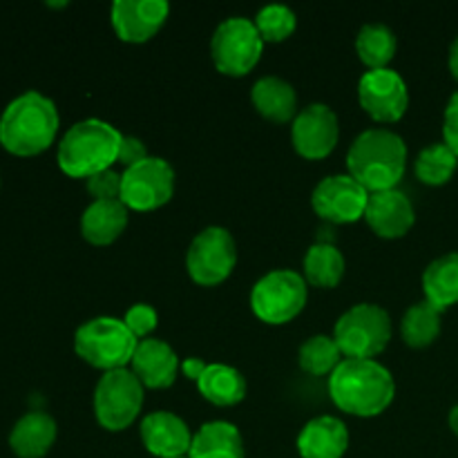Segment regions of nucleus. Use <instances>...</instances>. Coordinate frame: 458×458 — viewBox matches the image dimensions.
Masks as SVG:
<instances>
[{
  "instance_id": "f257e3e1",
  "label": "nucleus",
  "mask_w": 458,
  "mask_h": 458,
  "mask_svg": "<svg viewBox=\"0 0 458 458\" xmlns=\"http://www.w3.org/2000/svg\"><path fill=\"white\" fill-rule=\"evenodd\" d=\"M329 396L344 414L374 419L394 403L396 383L392 371L378 360L344 358L329 376Z\"/></svg>"
},
{
  "instance_id": "f03ea898",
  "label": "nucleus",
  "mask_w": 458,
  "mask_h": 458,
  "mask_svg": "<svg viewBox=\"0 0 458 458\" xmlns=\"http://www.w3.org/2000/svg\"><path fill=\"white\" fill-rule=\"evenodd\" d=\"M347 170L369 192L394 191L407 170L405 139L389 128L365 130L349 146Z\"/></svg>"
},
{
  "instance_id": "7ed1b4c3",
  "label": "nucleus",
  "mask_w": 458,
  "mask_h": 458,
  "mask_svg": "<svg viewBox=\"0 0 458 458\" xmlns=\"http://www.w3.org/2000/svg\"><path fill=\"white\" fill-rule=\"evenodd\" d=\"M58 125L61 119L52 98L31 89L4 107L0 116V143L12 155H40L54 143Z\"/></svg>"
},
{
  "instance_id": "20e7f679",
  "label": "nucleus",
  "mask_w": 458,
  "mask_h": 458,
  "mask_svg": "<svg viewBox=\"0 0 458 458\" xmlns=\"http://www.w3.org/2000/svg\"><path fill=\"white\" fill-rule=\"evenodd\" d=\"M123 134L101 119H85L72 125L58 143V168L72 179H89L119 164Z\"/></svg>"
},
{
  "instance_id": "39448f33",
  "label": "nucleus",
  "mask_w": 458,
  "mask_h": 458,
  "mask_svg": "<svg viewBox=\"0 0 458 458\" xmlns=\"http://www.w3.org/2000/svg\"><path fill=\"white\" fill-rule=\"evenodd\" d=\"M139 340L128 331L123 320L110 316L83 322L74 334V352L94 369H125L132 362Z\"/></svg>"
},
{
  "instance_id": "423d86ee",
  "label": "nucleus",
  "mask_w": 458,
  "mask_h": 458,
  "mask_svg": "<svg viewBox=\"0 0 458 458\" xmlns=\"http://www.w3.org/2000/svg\"><path fill=\"white\" fill-rule=\"evenodd\" d=\"M334 340L344 358L374 360L392 340V318L380 304H356L338 318Z\"/></svg>"
},
{
  "instance_id": "0eeeda50",
  "label": "nucleus",
  "mask_w": 458,
  "mask_h": 458,
  "mask_svg": "<svg viewBox=\"0 0 458 458\" xmlns=\"http://www.w3.org/2000/svg\"><path fill=\"white\" fill-rule=\"evenodd\" d=\"M146 387L141 380L125 369L106 371L94 389V416L107 432H123L141 416Z\"/></svg>"
},
{
  "instance_id": "6e6552de",
  "label": "nucleus",
  "mask_w": 458,
  "mask_h": 458,
  "mask_svg": "<svg viewBox=\"0 0 458 458\" xmlns=\"http://www.w3.org/2000/svg\"><path fill=\"white\" fill-rule=\"evenodd\" d=\"M309 284L302 273L276 268L255 282L250 291V309L267 325H286L304 311Z\"/></svg>"
},
{
  "instance_id": "1a4fd4ad",
  "label": "nucleus",
  "mask_w": 458,
  "mask_h": 458,
  "mask_svg": "<svg viewBox=\"0 0 458 458\" xmlns=\"http://www.w3.org/2000/svg\"><path fill=\"white\" fill-rule=\"evenodd\" d=\"M264 52V40L253 21L244 16L226 18L210 38V58L226 76H246L255 70Z\"/></svg>"
},
{
  "instance_id": "9d476101",
  "label": "nucleus",
  "mask_w": 458,
  "mask_h": 458,
  "mask_svg": "<svg viewBox=\"0 0 458 458\" xmlns=\"http://www.w3.org/2000/svg\"><path fill=\"white\" fill-rule=\"evenodd\" d=\"M237 267V244L224 226H208L191 242L186 253V271L199 286H219Z\"/></svg>"
},
{
  "instance_id": "9b49d317",
  "label": "nucleus",
  "mask_w": 458,
  "mask_h": 458,
  "mask_svg": "<svg viewBox=\"0 0 458 458\" xmlns=\"http://www.w3.org/2000/svg\"><path fill=\"white\" fill-rule=\"evenodd\" d=\"M174 183L177 174L173 165L161 157H148L132 168L123 170L121 201L128 210L152 213L173 199Z\"/></svg>"
},
{
  "instance_id": "f8f14e48",
  "label": "nucleus",
  "mask_w": 458,
  "mask_h": 458,
  "mask_svg": "<svg viewBox=\"0 0 458 458\" xmlns=\"http://www.w3.org/2000/svg\"><path fill=\"white\" fill-rule=\"evenodd\" d=\"M358 101L376 123H396L410 107V89L392 67L369 70L358 81Z\"/></svg>"
},
{
  "instance_id": "ddd939ff",
  "label": "nucleus",
  "mask_w": 458,
  "mask_h": 458,
  "mask_svg": "<svg viewBox=\"0 0 458 458\" xmlns=\"http://www.w3.org/2000/svg\"><path fill=\"white\" fill-rule=\"evenodd\" d=\"M369 191L362 188L352 174H329L322 179L311 195L316 215L331 224H356L365 219Z\"/></svg>"
},
{
  "instance_id": "4468645a",
  "label": "nucleus",
  "mask_w": 458,
  "mask_h": 458,
  "mask_svg": "<svg viewBox=\"0 0 458 458\" xmlns=\"http://www.w3.org/2000/svg\"><path fill=\"white\" fill-rule=\"evenodd\" d=\"M340 139L338 114L327 103L302 107L291 125V143L295 152L309 161L327 159Z\"/></svg>"
},
{
  "instance_id": "2eb2a0df",
  "label": "nucleus",
  "mask_w": 458,
  "mask_h": 458,
  "mask_svg": "<svg viewBox=\"0 0 458 458\" xmlns=\"http://www.w3.org/2000/svg\"><path fill=\"white\" fill-rule=\"evenodd\" d=\"M170 4L165 0H116L112 4V27L123 43H146L165 25Z\"/></svg>"
},
{
  "instance_id": "dca6fc26",
  "label": "nucleus",
  "mask_w": 458,
  "mask_h": 458,
  "mask_svg": "<svg viewBox=\"0 0 458 458\" xmlns=\"http://www.w3.org/2000/svg\"><path fill=\"white\" fill-rule=\"evenodd\" d=\"M365 222L383 240H401L416 222L414 204L398 188L383 192H369Z\"/></svg>"
},
{
  "instance_id": "f3484780",
  "label": "nucleus",
  "mask_w": 458,
  "mask_h": 458,
  "mask_svg": "<svg viewBox=\"0 0 458 458\" xmlns=\"http://www.w3.org/2000/svg\"><path fill=\"white\" fill-rule=\"evenodd\" d=\"M139 434H141V443L152 456L157 458H177L188 456L192 445L191 428L186 420L179 419L173 411H150L143 416L141 425H139Z\"/></svg>"
},
{
  "instance_id": "a211bd4d",
  "label": "nucleus",
  "mask_w": 458,
  "mask_h": 458,
  "mask_svg": "<svg viewBox=\"0 0 458 458\" xmlns=\"http://www.w3.org/2000/svg\"><path fill=\"white\" fill-rule=\"evenodd\" d=\"M130 371L141 380L146 389H168L182 371V360L165 340L146 338L137 344Z\"/></svg>"
},
{
  "instance_id": "6ab92c4d",
  "label": "nucleus",
  "mask_w": 458,
  "mask_h": 458,
  "mask_svg": "<svg viewBox=\"0 0 458 458\" xmlns=\"http://www.w3.org/2000/svg\"><path fill=\"white\" fill-rule=\"evenodd\" d=\"M349 447V429L335 416H316L298 437L302 458H343Z\"/></svg>"
},
{
  "instance_id": "aec40b11",
  "label": "nucleus",
  "mask_w": 458,
  "mask_h": 458,
  "mask_svg": "<svg viewBox=\"0 0 458 458\" xmlns=\"http://www.w3.org/2000/svg\"><path fill=\"white\" fill-rule=\"evenodd\" d=\"M128 213L121 199L92 201L81 217V235L92 246H110L128 228Z\"/></svg>"
},
{
  "instance_id": "412c9836",
  "label": "nucleus",
  "mask_w": 458,
  "mask_h": 458,
  "mask_svg": "<svg viewBox=\"0 0 458 458\" xmlns=\"http://www.w3.org/2000/svg\"><path fill=\"white\" fill-rule=\"evenodd\" d=\"M56 420L45 411H30L13 425L9 447L18 458H43L56 443Z\"/></svg>"
},
{
  "instance_id": "4be33fe9",
  "label": "nucleus",
  "mask_w": 458,
  "mask_h": 458,
  "mask_svg": "<svg viewBox=\"0 0 458 458\" xmlns=\"http://www.w3.org/2000/svg\"><path fill=\"white\" fill-rule=\"evenodd\" d=\"M250 101L264 119L286 123L298 116V94L289 81L280 76H262L250 89Z\"/></svg>"
},
{
  "instance_id": "5701e85b",
  "label": "nucleus",
  "mask_w": 458,
  "mask_h": 458,
  "mask_svg": "<svg viewBox=\"0 0 458 458\" xmlns=\"http://www.w3.org/2000/svg\"><path fill=\"white\" fill-rule=\"evenodd\" d=\"M188 458H246L244 438L228 420H210L192 437Z\"/></svg>"
},
{
  "instance_id": "b1692460",
  "label": "nucleus",
  "mask_w": 458,
  "mask_h": 458,
  "mask_svg": "<svg viewBox=\"0 0 458 458\" xmlns=\"http://www.w3.org/2000/svg\"><path fill=\"white\" fill-rule=\"evenodd\" d=\"M423 293L429 304L438 309V311H447V309L458 304V250L441 255L434 262L428 264L423 271Z\"/></svg>"
},
{
  "instance_id": "393cba45",
  "label": "nucleus",
  "mask_w": 458,
  "mask_h": 458,
  "mask_svg": "<svg viewBox=\"0 0 458 458\" xmlns=\"http://www.w3.org/2000/svg\"><path fill=\"white\" fill-rule=\"evenodd\" d=\"M197 389L213 405L235 407L246 398L249 385H246V378L242 376V371H237L235 367L213 362L204 371V376L197 380Z\"/></svg>"
},
{
  "instance_id": "a878e982",
  "label": "nucleus",
  "mask_w": 458,
  "mask_h": 458,
  "mask_svg": "<svg viewBox=\"0 0 458 458\" xmlns=\"http://www.w3.org/2000/svg\"><path fill=\"white\" fill-rule=\"evenodd\" d=\"M344 268H347V262L338 246L329 242H316L304 255L302 276L307 284L318 286V289H335L343 282Z\"/></svg>"
},
{
  "instance_id": "bb28decb",
  "label": "nucleus",
  "mask_w": 458,
  "mask_h": 458,
  "mask_svg": "<svg viewBox=\"0 0 458 458\" xmlns=\"http://www.w3.org/2000/svg\"><path fill=\"white\" fill-rule=\"evenodd\" d=\"M398 40L392 27L383 22H367L360 27L356 36L358 58L365 63L369 70H385L396 56Z\"/></svg>"
},
{
  "instance_id": "cd10ccee",
  "label": "nucleus",
  "mask_w": 458,
  "mask_h": 458,
  "mask_svg": "<svg viewBox=\"0 0 458 458\" xmlns=\"http://www.w3.org/2000/svg\"><path fill=\"white\" fill-rule=\"evenodd\" d=\"M441 318L443 311H438L428 300L416 302L414 307L407 309L401 320V335L407 347L425 349L437 343L443 329Z\"/></svg>"
},
{
  "instance_id": "c85d7f7f",
  "label": "nucleus",
  "mask_w": 458,
  "mask_h": 458,
  "mask_svg": "<svg viewBox=\"0 0 458 458\" xmlns=\"http://www.w3.org/2000/svg\"><path fill=\"white\" fill-rule=\"evenodd\" d=\"M456 168L458 157L443 141L423 148L414 161L416 179L425 186H445L454 177Z\"/></svg>"
},
{
  "instance_id": "c756f323",
  "label": "nucleus",
  "mask_w": 458,
  "mask_h": 458,
  "mask_svg": "<svg viewBox=\"0 0 458 458\" xmlns=\"http://www.w3.org/2000/svg\"><path fill=\"white\" fill-rule=\"evenodd\" d=\"M344 360L334 335H311L298 352V362L309 376H331Z\"/></svg>"
},
{
  "instance_id": "7c9ffc66",
  "label": "nucleus",
  "mask_w": 458,
  "mask_h": 458,
  "mask_svg": "<svg viewBox=\"0 0 458 458\" xmlns=\"http://www.w3.org/2000/svg\"><path fill=\"white\" fill-rule=\"evenodd\" d=\"M253 22L264 43H282L298 30V18L286 4H267L259 9Z\"/></svg>"
},
{
  "instance_id": "2f4dec72",
  "label": "nucleus",
  "mask_w": 458,
  "mask_h": 458,
  "mask_svg": "<svg viewBox=\"0 0 458 458\" xmlns=\"http://www.w3.org/2000/svg\"><path fill=\"white\" fill-rule=\"evenodd\" d=\"M123 322L125 327H128L130 334L141 343V340L152 338V331L159 327V313H157V309L152 307V304L139 302L132 304V307L125 311Z\"/></svg>"
},
{
  "instance_id": "473e14b6",
  "label": "nucleus",
  "mask_w": 458,
  "mask_h": 458,
  "mask_svg": "<svg viewBox=\"0 0 458 458\" xmlns=\"http://www.w3.org/2000/svg\"><path fill=\"white\" fill-rule=\"evenodd\" d=\"M121 182H123V173H116L114 168H110L85 179V188L92 195V201L121 199Z\"/></svg>"
},
{
  "instance_id": "72a5a7b5",
  "label": "nucleus",
  "mask_w": 458,
  "mask_h": 458,
  "mask_svg": "<svg viewBox=\"0 0 458 458\" xmlns=\"http://www.w3.org/2000/svg\"><path fill=\"white\" fill-rule=\"evenodd\" d=\"M443 143L458 157V89L450 97L443 114Z\"/></svg>"
},
{
  "instance_id": "f704fd0d",
  "label": "nucleus",
  "mask_w": 458,
  "mask_h": 458,
  "mask_svg": "<svg viewBox=\"0 0 458 458\" xmlns=\"http://www.w3.org/2000/svg\"><path fill=\"white\" fill-rule=\"evenodd\" d=\"M146 143L139 137H132V134H123V141H121V152H119V164L125 168H132L139 161L148 159Z\"/></svg>"
},
{
  "instance_id": "c9c22d12",
  "label": "nucleus",
  "mask_w": 458,
  "mask_h": 458,
  "mask_svg": "<svg viewBox=\"0 0 458 458\" xmlns=\"http://www.w3.org/2000/svg\"><path fill=\"white\" fill-rule=\"evenodd\" d=\"M208 369V362H204L201 358H186V360H182V374L186 376L188 380H192V383L197 385V380L204 376V371Z\"/></svg>"
},
{
  "instance_id": "e433bc0d",
  "label": "nucleus",
  "mask_w": 458,
  "mask_h": 458,
  "mask_svg": "<svg viewBox=\"0 0 458 458\" xmlns=\"http://www.w3.org/2000/svg\"><path fill=\"white\" fill-rule=\"evenodd\" d=\"M447 65H450V72L452 76L458 81V36L454 40H452L450 45V56H447Z\"/></svg>"
},
{
  "instance_id": "4c0bfd02",
  "label": "nucleus",
  "mask_w": 458,
  "mask_h": 458,
  "mask_svg": "<svg viewBox=\"0 0 458 458\" xmlns=\"http://www.w3.org/2000/svg\"><path fill=\"white\" fill-rule=\"evenodd\" d=\"M447 423H450V429L454 432V437H458V405H454L447 414Z\"/></svg>"
},
{
  "instance_id": "58836bf2",
  "label": "nucleus",
  "mask_w": 458,
  "mask_h": 458,
  "mask_svg": "<svg viewBox=\"0 0 458 458\" xmlns=\"http://www.w3.org/2000/svg\"><path fill=\"white\" fill-rule=\"evenodd\" d=\"M177 458H188V456H177Z\"/></svg>"
}]
</instances>
